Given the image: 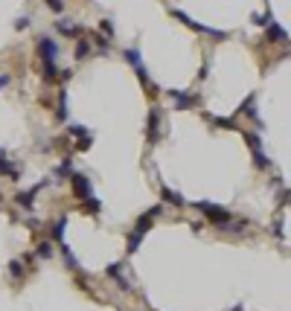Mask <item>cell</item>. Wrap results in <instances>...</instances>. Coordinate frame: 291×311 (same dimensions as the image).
Segmentation results:
<instances>
[{
	"label": "cell",
	"mask_w": 291,
	"mask_h": 311,
	"mask_svg": "<svg viewBox=\"0 0 291 311\" xmlns=\"http://www.w3.org/2000/svg\"><path fill=\"white\" fill-rule=\"evenodd\" d=\"M195 207L207 216V221H213V224H219V227H227V224H230V218H233L225 207H216V204H210V201H198Z\"/></svg>",
	"instance_id": "6da1fadb"
},
{
	"label": "cell",
	"mask_w": 291,
	"mask_h": 311,
	"mask_svg": "<svg viewBox=\"0 0 291 311\" xmlns=\"http://www.w3.org/2000/svg\"><path fill=\"white\" fill-rule=\"evenodd\" d=\"M38 56H41V62L44 64H56V56H59V44L53 41V38H41L38 41Z\"/></svg>",
	"instance_id": "7a4b0ae2"
},
{
	"label": "cell",
	"mask_w": 291,
	"mask_h": 311,
	"mask_svg": "<svg viewBox=\"0 0 291 311\" xmlns=\"http://www.w3.org/2000/svg\"><path fill=\"white\" fill-rule=\"evenodd\" d=\"M70 187H73V195H76V198H82V201L94 195V189H91V181H88L85 175H79V172H73V175H70Z\"/></svg>",
	"instance_id": "3957f363"
},
{
	"label": "cell",
	"mask_w": 291,
	"mask_h": 311,
	"mask_svg": "<svg viewBox=\"0 0 291 311\" xmlns=\"http://www.w3.org/2000/svg\"><path fill=\"white\" fill-rule=\"evenodd\" d=\"M248 146H251V152H254V160L259 163V169H268V166H271V160L265 157V149H262V140H259L257 134H248Z\"/></svg>",
	"instance_id": "277c9868"
},
{
	"label": "cell",
	"mask_w": 291,
	"mask_h": 311,
	"mask_svg": "<svg viewBox=\"0 0 291 311\" xmlns=\"http://www.w3.org/2000/svg\"><path fill=\"white\" fill-rule=\"evenodd\" d=\"M158 213H161V207H152L149 213H143V216H140V221H137V227H134V233L146 236V233H149V227L155 224V216H158Z\"/></svg>",
	"instance_id": "5b68a950"
},
{
	"label": "cell",
	"mask_w": 291,
	"mask_h": 311,
	"mask_svg": "<svg viewBox=\"0 0 291 311\" xmlns=\"http://www.w3.org/2000/svg\"><path fill=\"white\" fill-rule=\"evenodd\" d=\"M0 175H6V178H12V181H18V178H21L18 166L6 157V149H0Z\"/></svg>",
	"instance_id": "8992f818"
},
{
	"label": "cell",
	"mask_w": 291,
	"mask_h": 311,
	"mask_svg": "<svg viewBox=\"0 0 291 311\" xmlns=\"http://www.w3.org/2000/svg\"><path fill=\"white\" fill-rule=\"evenodd\" d=\"M56 27H59V32L67 35V38H79V35H82V27H79V24H73V21H67V18H62Z\"/></svg>",
	"instance_id": "52a82bcc"
},
{
	"label": "cell",
	"mask_w": 291,
	"mask_h": 311,
	"mask_svg": "<svg viewBox=\"0 0 291 311\" xmlns=\"http://www.w3.org/2000/svg\"><path fill=\"white\" fill-rule=\"evenodd\" d=\"M44 187H47V181H41V184H38V187L27 189V192H21V195H18V204H21V207H27V210H30V207H32V204H35V192H38V189H44Z\"/></svg>",
	"instance_id": "ba28073f"
},
{
	"label": "cell",
	"mask_w": 291,
	"mask_h": 311,
	"mask_svg": "<svg viewBox=\"0 0 291 311\" xmlns=\"http://www.w3.org/2000/svg\"><path fill=\"white\" fill-rule=\"evenodd\" d=\"M123 268H126L123 262H117V265H108V277L120 282V288H123V291H131V285H129L126 280H123Z\"/></svg>",
	"instance_id": "9c48e42d"
},
{
	"label": "cell",
	"mask_w": 291,
	"mask_h": 311,
	"mask_svg": "<svg viewBox=\"0 0 291 311\" xmlns=\"http://www.w3.org/2000/svg\"><path fill=\"white\" fill-rule=\"evenodd\" d=\"M161 198L166 201V204H172V207H184V204H187V201H184V198H181L175 189H169V187L161 189Z\"/></svg>",
	"instance_id": "30bf717a"
},
{
	"label": "cell",
	"mask_w": 291,
	"mask_h": 311,
	"mask_svg": "<svg viewBox=\"0 0 291 311\" xmlns=\"http://www.w3.org/2000/svg\"><path fill=\"white\" fill-rule=\"evenodd\" d=\"M169 96H172V99H178V108H193V105H198V99H195L193 93H181V91H169Z\"/></svg>",
	"instance_id": "8fae6325"
},
{
	"label": "cell",
	"mask_w": 291,
	"mask_h": 311,
	"mask_svg": "<svg viewBox=\"0 0 291 311\" xmlns=\"http://www.w3.org/2000/svg\"><path fill=\"white\" fill-rule=\"evenodd\" d=\"M158 131H161V117L158 111L149 114V143H158Z\"/></svg>",
	"instance_id": "7c38bea8"
},
{
	"label": "cell",
	"mask_w": 291,
	"mask_h": 311,
	"mask_svg": "<svg viewBox=\"0 0 291 311\" xmlns=\"http://www.w3.org/2000/svg\"><path fill=\"white\" fill-rule=\"evenodd\" d=\"M268 41H289V32H286V27L271 24V27H268Z\"/></svg>",
	"instance_id": "4fadbf2b"
},
{
	"label": "cell",
	"mask_w": 291,
	"mask_h": 311,
	"mask_svg": "<svg viewBox=\"0 0 291 311\" xmlns=\"http://www.w3.org/2000/svg\"><path fill=\"white\" fill-rule=\"evenodd\" d=\"M62 253H65V262H67V268H70V271H79V259H76V256L70 253V248H67V245H62Z\"/></svg>",
	"instance_id": "5bb4252c"
},
{
	"label": "cell",
	"mask_w": 291,
	"mask_h": 311,
	"mask_svg": "<svg viewBox=\"0 0 291 311\" xmlns=\"http://www.w3.org/2000/svg\"><path fill=\"white\" fill-rule=\"evenodd\" d=\"M65 227H67V218L62 216L59 221H56V227H53V236H56V242H62V239H65Z\"/></svg>",
	"instance_id": "9a60e30c"
},
{
	"label": "cell",
	"mask_w": 291,
	"mask_h": 311,
	"mask_svg": "<svg viewBox=\"0 0 291 311\" xmlns=\"http://www.w3.org/2000/svg\"><path fill=\"white\" fill-rule=\"evenodd\" d=\"M99 210H102L99 198H94V195H91V198H85V213H99Z\"/></svg>",
	"instance_id": "2e32d148"
},
{
	"label": "cell",
	"mask_w": 291,
	"mask_h": 311,
	"mask_svg": "<svg viewBox=\"0 0 291 311\" xmlns=\"http://www.w3.org/2000/svg\"><path fill=\"white\" fill-rule=\"evenodd\" d=\"M67 131H70L73 137H79V140H82V137H91V131H88L85 125H67Z\"/></svg>",
	"instance_id": "e0dca14e"
},
{
	"label": "cell",
	"mask_w": 291,
	"mask_h": 311,
	"mask_svg": "<svg viewBox=\"0 0 291 311\" xmlns=\"http://www.w3.org/2000/svg\"><path fill=\"white\" fill-rule=\"evenodd\" d=\"M140 242H143V236H140V233H131V236H129V256H131V253H137Z\"/></svg>",
	"instance_id": "ac0fdd59"
},
{
	"label": "cell",
	"mask_w": 291,
	"mask_h": 311,
	"mask_svg": "<svg viewBox=\"0 0 291 311\" xmlns=\"http://www.w3.org/2000/svg\"><path fill=\"white\" fill-rule=\"evenodd\" d=\"M88 53H91V44H88V41H79V47H76V59L82 62V59H88Z\"/></svg>",
	"instance_id": "d6986e66"
},
{
	"label": "cell",
	"mask_w": 291,
	"mask_h": 311,
	"mask_svg": "<svg viewBox=\"0 0 291 311\" xmlns=\"http://www.w3.org/2000/svg\"><path fill=\"white\" fill-rule=\"evenodd\" d=\"M56 175H59V178H70V175H73V163H70V160H65V163L56 169Z\"/></svg>",
	"instance_id": "ffe728a7"
},
{
	"label": "cell",
	"mask_w": 291,
	"mask_h": 311,
	"mask_svg": "<svg viewBox=\"0 0 291 311\" xmlns=\"http://www.w3.org/2000/svg\"><path fill=\"white\" fill-rule=\"evenodd\" d=\"M38 256H41V259H50V256H53V245H50V242H41V245H38Z\"/></svg>",
	"instance_id": "44dd1931"
},
{
	"label": "cell",
	"mask_w": 291,
	"mask_h": 311,
	"mask_svg": "<svg viewBox=\"0 0 291 311\" xmlns=\"http://www.w3.org/2000/svg\"><path fill=\"white\" fill-rule=\"evenodd\" d=\"M59 117H62V120L67 117V91L59 93Z\"/></svg>",
	"instance_id": "7402d4cb"
},
{
	"label": "cell",
	"mask_w": 291,
	"mask_h": 311,
	"mask_svg": "<svg viewBox=\"0 0 291 311\" xmlns=\"http://www.w3.org/2000/svg\"><path fill=\"white\" fill-rule=\"evenodd\" d=\"M47 3H50V9H53L56 15H62V12H65V0H47Z\"/></svg>",
	"instance_id": "603a6c76"
},
{
	"label": "cell",
	"mask_w": 291,
	"mask_h": 311,
	"mask_svg": "<svg viewBox=\"0 0 291 311\" xmlns=\"http://www.w3.org/2000/svg\"><path fill=\"white\" fill-rule=\"evenodd\" d=\"M9 271H12V277H21V271H24V268H21V262H18V259H15V262H12V268H9Z\"/></svg>",
	"instance_id": "cb8c5ba5"
},
{
	"label": "cell",
	"mask_w": 291,
	"mask_h": 311,
	"mask_svg": "<svg viewBox=\"0 0 291 311\" xmlns=\"http://www.w3.org/2000/svg\"><path fill=\"white\" fill-rule=\"evenodd\" d=\"M102 32H105V35H114V24H111V21H102Z\"/></svg>",
	"instance_id": "d4e9b609"
},
{
	"label": "cell",
	"mask_w": 291,
	"mask_h": 311,
	"mask_svg": "<svg viewBox=\"0 0 291 311\" xmlns=\"http://www.w3.org/2000/svg\"><path fill=\"white\" fill-rule=\"evenodd\" d=\"M15 27H18V30H27V27H30V18H18Z\"/></svg>",
	"instance_id": "484cf974"
},
{
	"label": "cell",
	"mask_w": 291,
	"mask_h": 311,
	"mask_svg": "<svg viewBox=\"0 0 291 311\" xmlns=\"http://www.w3.org/2000/svg\"><path fill=\"white\" fill-rule=\"evenodd\" d=\"M268 18H271V15H257V12H254V24H268Z\"/></svg>",
	"instance_id": "4316f807"
},
{
	"label": "cell",
	"mask_w": 291,
	"mask_h": 311,
	"mask_svg": "<svg viewBox=\"0 0 291 311\" xmlns=\"http://www.w3.org/2000/svg\"><path fill=\"white\" fill-rule=\"evenodd\" d=\"M6 85H9V76L3 73V76H0V88H6Z\"/></svg>",
	"instance_id": "83f0119b"
},
{
	"label": "cell",
	"mask_w": 291,
	"mask_h": 311,
	"mask_svg": "<svg viewBox=\"0 0 291 311\" xmlns=\"http://www.w3.org/2000/svg\"><path fill=\"white\" fill-rule=\"evenodd\" d=\"M233 311H245V309H242V306H236V309H233Z\"/></svg>",
	"instance_id": "f1b7e54d"
}]
</instances>
